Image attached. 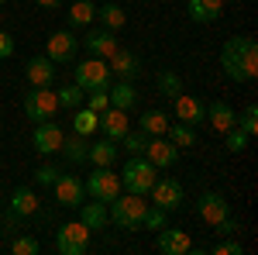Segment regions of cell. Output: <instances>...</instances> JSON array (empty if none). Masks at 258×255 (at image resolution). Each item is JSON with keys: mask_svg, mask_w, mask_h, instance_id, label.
I'll return each mask as SVG.
<instances>
[{"mask_svg": "<svg viewBox=\"0 0 258 255\" xmlns=\"http://www.w3.org/2000/svg\"><path fill=\"white\" fill-rule=\"evenodd\" d=\"M220 69L231 83H251L258 76V45L251 35H234L220 48Z\"/></svg>", "mask_w": 258, "mask_h": 255, "instance_id": "obj_1", "label": "cell"}, {"mask_svg": "<svg viewBox=\"0 0 258 255\" xmlns=\"http://www.w3.org/2000/svg\"><path fill=\"white\" fill-rule=\"evenodd\" d=\"M145 211H148L145 196H138V193H124V190H120V193L114 196L110 203H107V214H110V221H114L117 228H124V231H138Z\"/></svg>", "mask_w": 258, "mask_h": 255, "instance_id": "obj_2", "label": "cell"}, {"mask_svg": "<svg viewBox=\"0 0 258 255\" xmlns=\"http://www.w3.org/2000/svg\"><path fill=\"white\" fill-rule=\"evenodd\" d=\"M152 183H155V166H152L145 156H127L124 173H120V186H124L127 193L145 196L148 190H152Z\"/></svg>", "mask_w": 258, "mask_h": 255, "instance_id": "obj_3", "label": "cell"}, {"mask_svg": "<svg viewBox=\"0 0 258 255\" xmlns=\"http://www.w3.org/2000/svg\"><path fill=\"white\" fill-rule=\"evenodd\" d=\"M73 83H76V86H83L86 93H90V90H107V86H110V66H107V59L90 56V59L76 62Z\"/></svg>", "mask_w": 258, "mask_h": 255, "instance_id": "obj_4", "label": "cell"}, {"mask_svg": "<svg viewBox=\"0 0 258 255\" xmlns=\"http://www.w3.org/2000/svg\"><path fill=\"white\" fill-rule=\"evenodd\" d=\"M83 186H86V193L93 196V200H100V203H110V200L124 190V186H120V176L110 169V166H97Z\"/></svg>", "mask_w": 258, "mask_h": 255, "instance_id": "obj_5", "label": "cell"}, {"mask_svg": "<svg viewBox=\"0 0 258 255\" xmlns=\"http://www.w3.org/2000/svg\"><path fill=\"white\" fill-rule=\"evenodd\" d=\"M90 235L93 231L83 221H69L55 231V248H59V255H83L90 248Z\"/></svg>", "mask_w": 258, "mask_h": 255, "instance_id": "obj_6", "label": "cell"}, {"mask_svg": "<svg viewBox=\"0 0 258 255\" xmlns=\"http://www.w3.org/2000/svg\"><path fill=\"white\" fill-rule=\"evenodd\" d=\"M59 111V100L52 86H31V93H24V114L31 121H52Z\"/></svg>", "mask_w": 258, "mask_h": 255, "instance_id": "obj_7", "label": "cell"}, {"mask_svg": "<svg viewBox=\"0 0 258 255\" xmlns=\"http://www.w3.org/2000/svg\"><path fill=\"white\" fill-rule=\"evenodd\" d=\"M172 114H176L182 124H189V128H200V124H207V104L200 97H193V93H179V97H172Z\"/></svg>", "mask_w": 258, "mask_h": 255, "instance_id": "obj_8", "label": "cell"}, {"mask_svg": "<svg viewBox=\"0 0 258 255\" xmlns=\"http://www.w3.org/2000/svg\"><path fill=\"white\" fill-rule=\"evenodd\" d=\"M152 203L155 207H162V211H176V207H182V183L172 176H162L152 183Z\"/></svg>", "mask_w": 258, "mask_h": 255, "instance_id": "obj_9", "label": "cell"}, {"mask_svg": "<svg viewBox=\"0 0 258 255\" xmlns=\"http://www.w3.org/2000/svg\"><path fill=\"white\" fill-rule=\"evenodd\" d=\"M145 159H148L155 169H169V166H176L179 148L165 135H152V138H148V145H145Z\"/></svg>", "mask_w": 258, "mask_h": 255, "instance_id": "obj_10", "label": "cell"}, {"mask_svg": "<svg viewBox=\"0 0 258 255\" xmlns=\"http://www.w3.org/2000/svg\"><path fill=\"white\" fill-rule=\"evenodd\" d=\"M80 52V41L73 38V31H52L45 41V56L52 62H73Z\"/></svg>", "mask_w": 258, "mask_h": 255, "instance_id": "obj_11", "label": "cell"}, {"mask_svg": "<svg viewBox=\"0 0 258 255\" xmlns=\"http://www.w3.org/2000/svg\"><path fill=\"white\" fill-rule=\"evenodd\" d=\"M62 128L55 124V121H38V128H35V135H31V141H35V152L38 156H55L62 145Z\"/></svg>", "mask_w": 258, "mask_h": 255, "instance_id": "obj_12", "label": "cell"}, {"mask_svg": "<svg viewBox=\"0 0 258 255\" xmlns=\"http://www.w3.org/2000/svg\"><path fill=\"white\" fill-rule=\"evenodd\" d=\"M189 235L182 231V228H159V235H155V248H159L162 255H186L189 252Z\"/></svg>", "mask_w": 258, "mask_h": 255, "instance_id": "obj_13", "label": "cell"}, {"mask_svg": "<svg viewBox=\"0 0 258 255\" xmlns=\"http://www.w3.org/2000/svg\"><path fill=\"white\" fill-rule=\"evenodd\" d=\"M197 214H200V221H207V224L214 228V224H220L224 217L231 214V203H227L220 193H203L197 200Z\"/></svg>", "mask_w": 258, "mask_h": 255, "instance_id": "obj_14", "label": "cell"}, {"mask_svg": "<svg viewBox=\"0 0 258 255\" xmlns=\"http://www.w3.org/2000/svg\"><path fill=\"white\" fill-rule=\"evenodd\" d=\"M97 131H103V138H114V141H120V138L131 131V128H127V111H117V107H103V111H100Z\"/></svg>", "mask_w": 258, "mask_h": 255, "instance_id": "obj_15", "label": "cell"}, {"mask_svg": "<svg viewBox=\"0 0 258 255\" xmlns=\"http://www.w3.org/2000/svg\"><path fill=\"white\" fill-rule=\"evenodd\" d=\"M52 186H55V200H59L62 207H80L83 196H86V186H83V179H76V176H62L59 173V179H55Z\"/></svg>", "mask_w": 258, "mask_h": 255, "instance_id": "obj_16", "label": "cell"}, {"mask_svg": "<svg viewBox=\"0 0 258 255\" xmlns=\"http://www.w3.org/2000/svg\"><path fill=\"white\" fill-rule=\"evenodd\" d=\"M83 45H86V52L90 56H97V59H110L114 52H117V35L114 31H107V28H100V31H90L86 38H83Z\"/></svg>", "mask_w": 258, "mask_h": 255, "instance_id": "obj_17", "label": "cell"}, {"mask_svg": "<svg viewBox=\"0 0 258 255\" xmlns=\"http://www.w3.org/2000/svg\"><path fill=\"white\" fill-rule=\"evenodd\" d=\"M24 76H28L31 86H52L55 83V62L48 59V56H35L24 66Z\"/></svg>", "mask_w": 258, "mask_h": 255, "instance_id": "obj_18", "label": "cell"}, {"mask_svg": "<svg viewBox=\"0 0 258 255\" xmlns=\"http://www.w3.org/2000/svg\"><path fill=\"white\" fill-rule=\"evenodd\" d=\"M107 66H110V76H117V79H131L141 73V59L135 56V52H124V48H117L110 59H107Z\"/></svg>", "mask_w": 258, "mask_h": 255, "instance_id": "obj_19", "label": "cell"}, {"mask_svg": "<svg viewBox=\"0 0 258 255\" xmlns=\"http://www.w3.org/2000/svg\"><path fill=\"white\" fill-rule=\"evenodd\" d=\"M186 14L197 24H214L224 14V0H186Z\"/></svg>", "mask_w": 258, "mask_h": 255, "instance_id": "obj_20", "label": "cell"}, {"mask_svg": "<svg viewBox=\"0 0 258 255\" xmlns=\"http://www.w3.org/2000/svg\"><path fill=\"white\" fill-rule=\"evenodd\" d=\"M11 214H14V217L38 214V193H35L31 186H18V190L11 193Z\"/></svg>", "mask_w": 258, "mask_h": 255, "instance_id": "obj_21", "label": "cell"}, {"mask_svg": "<svg viewBox=\"0 0 258 255\" xmlns=\"http://www.w3.org/2000/svg\"><path fill=\"white\" fill-rule=\"evenodd\" d=\"M234 118H238V114H234V107H231V104H224V100H214V104L207 107V124H210L214 131H220V135H224L227 128H234Z\"/></svg>", "mask_w": 258, "mask_h": 255, "instance_id": "obj_22", "label": "cell"}, {"mask_svg": "<svg viewBox=\"0 0 258 255\" xmlns=\"http://www.w3.org/2000/svg\"><path fill=\"white\" fill-rule=\"evenodd\" d=\"M107 100H110V107H117V111H131V107L138 104V90H135L127 79H117V86H107Z\"/></svg>", "mask_w": 258, "mask_h": 255, "instance_id": "obj_23", "label": "cell"}, {"mask_svg": "<svg viewBox=\"0 0 258 255\" xmlns=\"http://www.w3.org/2000/svg\"><path fill=\"white\" fill-rule=\"evenodd\" d=\"M66 21H69V28H86V24H93V21H97V4H93V0H73V7L66 11Z\"/></svg>", "mask_w": 258, "mask_h": 255, "instance_id": "obj_24", "label": "cell"}, {"mask_svg": "<svg viewBox=\"0 0 258 255\" xmlns=\"http://www.w3.org/2000/svg\"><path fill=\"white\" fill-rule=\"evenodd\" d=\"M59 152L66 156V162H69V166H83V162H86V152H90V141L73 131V138H62Z\"/></svg>", "mask_w": 258, "mask_h": 255, "instance_id": "obj_25", "label": "cell"}, {"mask_svg": "<svg viewBox=\"0 0 258 255\" xmlns=\"http://www.w3.org/2000/svg\"><path fill=\"white\" fill-rule=\"evenodd\" d=\"M80 221L90 228V231H103V224L110 221L107 203H100V200H93V203H80Z\"/></svg>", "mask_w": 258, "mask_h": 255, "instance_id": "obj_26", "label": "cell"}, {"mask_svg": "<svg viewBox=\"0 0 258 255\" xmlns=\"http://www.w3.org/2000/svg\"><path fill=\"white\" fill-rule=\"evenodd\" d=\"M117 141L114 138H100L97 145H90V152H86V162H93V166H114V159H117Z\"/></svg>", "mask_w": 258, "mask_h": 255, "instance_id": "obj_27", "label": "cell"}, {"mask_svg": "<svg viewBox=\"0 0 258 255\" xmlns=\"http://www.w3.org/2000/svg\"><path fill=\"white\" fill-rule=\"evenodd\" d=\"M97 18H100V28H107V31H120V28L127 24V11H124L120 4H100Z\"/></svg>", "mask_w": 258, "mask_h": 255, "instance_id": "obj_28", "label": "cell"}, {"mask_svg": "<svg viewBox=\"0 0 258 255\" xmlns=\"http://www.w3.org/2000/svg\"><path fill=\"white\" fill-rule=\"evenodd\" d=\"M165 138L176 145V148H193L197 145V128H189V124H182V121H169V128H165Z\"/></svg>", "mask_w": 258, "mask_h": 255, "instance_id": "obj_29", "label": "cell"}, {"mask_svg": "<svg viewBox=\"0 0 258 255\" xmlns=\"http://www.w3.org/2000/svg\"><path fill=\"white\" fill-rule=\"evenodd\" d=\"M165 128H169V114L165 111H145L138 121V131H145V135H165Z\"/></svg>", "mask_w": 258, "mask_h": 255, "instance_id": "obj_30", "label": "cell"}, {"mask_svg": "<svg viewBox=\"0 0 258 255\" xmlns=\"http://www.w3.org/2000/svg\"><path fill=\"white\" fill-rule=\"evenodd\" d=\"M97 124H100L97 111H90V107H76V111H73V131H76V135H83V138L93 135Z\"/></svg>", "mask_w": 258, "mask_h": 255, "instance_id": "obj_31", "label": "cell"}, {"mask_svg": "<svg viewBox=\"0 0 258 255\" xmlns=\"http://www.w3.org/2000/svg\"><path fill=\"white\" fill-rule=\"evenodd\" d=\"M155 83H159V93H162V97H169V100L182 93V76L172 73V69H162L159 76H155Z\"/></svg>", "mask_w": 258, "mask_h": 255, "instance_id": "obj_32", "label": "cell"}, {"mask_svg": "<svg viewBox=\"0 0 258 255\" xmlns=\"http://www.w3.org/2000/svg\"><path fill=\"white\" fill-rule=\"evenodd\" d=\"M83 97H86V90L76 86V83H66L62 90H55V100H59V107H66V111H76L83 104Z\"/></svg>", "mask_w": 258, "mask_h": 255, "instance_id": "obj_33", "label": "cell"}, {"mask_svg": "<svg viewBox=\"0 0 258 255\" xmlns=\"http://www.w3.org/2000/svg\"><path fill=\"white\" fill-rule=\"evenodd\" d=\"M165 224H169V211L148 203V211H145V217H141V228H145V231H159V228H165Z\"/></svg>", "mask_w": 258, "mask_h": 255, "instance_id": "obj_34", "label": "cell"}, {"mask_svg": "<svg viewBox=\"0 0 258 255\" xmlns=\"http://www.w3.org/2000/svg\"><path fill=\"white\" fill-rule=\"evenodd\" d=\"M234 124H238V128H241L248 138L258 135V107H255V104H248V107L241 111V118H234Z\"/></svg>", "mask_w": 258, "mask_h": 255, "instance_id": "obj_35", "label": "cell"}, {"mask_svg": "<svg viewBox=\"0 0 258 255\" xmlns=\"http://www.w3.org/2000/svg\"><path fill=\"white\" fill-rule=\"evenodd\" d=\"M120 145H124V152H127V156H145L148 135H145V131H127V135L120 138Z\"/></svg>", "mask_w": 258, "mask_h": 255, "instance_id": "obj_36", "label": "cell"}, {"mask_svg": "<svg viewBox=\"0 0 258 255\" xmlns=\"http://www.w3.org/2000/svg\"><path fill=\"white\" fill-rule=\"evenodd\" d=\"M11 252L14 255H38L41 252V241L31 235H18L14 241H11Z\"/></svg>", "mask_w": 258, "mask_h": 255, "instance_id": "obj_37", "label": "cell"}, {"mask_svg": "<svg viewBox=\"0 0 258 255\" xmlns=\"http://www.w3.org/2000/svg\"><path fill=\"white\" fill-rule=\"evenodd\" d=\"M224 135H227V148H231V152H244V148H248V135L241 131L238 124H234V128H227Z\"/></svg>", "mask_w": 258, "mask_h": 255, "instance_id": "obj_38", "label": "cell"}, {"mask_svg": "<svg viewBox=\"0 0 258 255\" xmlns=\"http://www.w3.org/2000/svg\"><path fill=\"white\" fill-rule=\"evenodd\" d=\"M86 107H90V111H103V107H110V100H107V90H90V93H86Z\"/></svg>", "mask_w": 258, "mask_h": 255, "instance_id": "obj_39", "label": "cell"}, {"mask_svg": "<svg viewBox=\"0 0 258 255\" xmlns=\"http://www.w3.org/2000/svg\"><path fill=\"white\" fill-rule=\"evenodd\" d=\"M55 179H59V169H55V166H38V169H35V183H38V186H52Z\"/></svg>", "mask_w": 258, "mask_h": 255, "instance_id": "obj_40", "label": "cell"}, {"mask_svg": "<svg viewBox=\"0 0 258 255\" xmlns=\"http://www.w3.org/2000/svg\"><path fill=\"white\" fill-rule=\"evenodd\" d=\"M244 248H241L238 238H227V241H220V245H214V255H241Z\"/></svg>", "mask_w": 258, "mask_h": 255, "instance_id": "obj_41", "label": "cell"}, {"mask_svg": "<svg viewBox=\"0 0 258 255\" xmlns=\"http://www.w3.org/2000/svg\"><path fill=\"white\" fill-rule=\"evenodd\" d=\"M214 228H217V235H238V231H241V224H238V221H234L231 214L224 217L220 224H214Z\"/></svg>", "mask_w": 258, "mask_h": 255, "instance_id": "obj_42", "label": "cell"}, {"mask_svg": "<svg viewBox=\"0 0 258 255\" xmlns=\"http://www.w3.org/2000/svg\"><path fill=\"white\" fill-rule=\"evenodd\" d=\"M11 56H14V38L0 28V59H11Z\"/></svg>", "mask_w": 258, "mask_h": 255, "instance_id": "obj_43", "label": "cell"}, {"mask_svg": "<svg viewBox=\"0 0 258 255\" xmlns=\"http://www.w3.org/2000/svg\"><path fill=\"white\" fill-rule=\"evenodd\" d=\"M38 7H45V11H55V7H62V0H38Z\"/></svg>", "mask_w": 258, "mask_h": 255, "instance_id": "obj_44", "label": "cell"}, {"mask_svg": "<svg viewBox=\"0 0 258 255\" xmlns=\"http://www.w3.org/2000/svg\"><path fill=\"white\" fill-rule=\"evenodd\" d=\"M0 7H4V0H0Z\"/></svg>", "mask_w": 258, "mask_h": 255, "instance_id": "obj_45", "label": "cell"}]
</instances>
